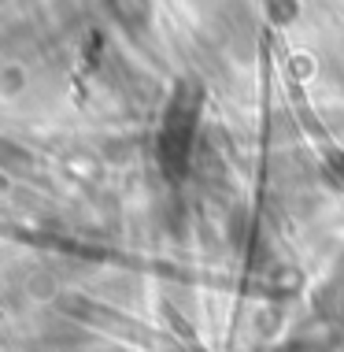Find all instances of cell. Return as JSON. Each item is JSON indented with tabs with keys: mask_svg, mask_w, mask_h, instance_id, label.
Instances as JSON below:
<instances>
[{
	"mask_svg": "<svg viewBox=\"0 0 344 352\" xmlns=\"http://www.w3.org/2000/svg\"><path fill=\"white\" fill-rule=\"evenodd\" d=\"M200 104H204V89L196 82H181L174 89V100H170L167 119H163V134H159V156H163V170L170 178H181L189 167L193 134L200 122Z\"/></svg>",
	"mask_w": 344,
	"mask_h": 352,
	"instance_id": "1",
	"label": "cell"
}]
</instances>
